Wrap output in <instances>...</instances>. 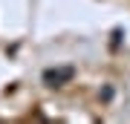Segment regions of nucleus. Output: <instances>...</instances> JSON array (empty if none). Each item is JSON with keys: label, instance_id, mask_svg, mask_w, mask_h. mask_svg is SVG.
<instances>
[{"label": "nucleus", "instance_id": "7ed1b4c3", "mask_svg": "<svg viewBox=\"0 0 130 124\" xmlns=\"http://www.w3.org/2000/svg\"><path fill=\"white\" fill-rule=\"evenodd\" d=\"M121 35H124L121 29H113V32H110V46H113V49H119V46H121Z\"/></svg>", "mask_w": 130, "mask_h": 124}, {"label": "nucleus", "instance_id": "f03ea898", "mask_svg": "<svg viewBox=\"0 0 130 124\" xmlns=\"http://www.w3.org/2000/svg\"><path fill=\"white\" fill-rule=\"evenodd\" d=\"M113 95H116V90H113L110 84H107V87H101V92H98V98H101L104 104H110V101H113Z\"/></svg>", "mask_w": 130, "mask_h": 124}, {"label": "nucleus", "instance_id": "f257e3e1", "mask_svg": "<svg viewBox=\"0 0 130 124\" xmlns=\"http://www.w3.org/2000/svg\"><path fill=\"white\" fill-rule=\"evenodd\" d=\"M72 78H75V66H70V64H64V66H46V69H43V75H41L43 87H49V90L67 87Z\"/></svg>", "mask_w": 130, "mask_h": 124}]
</instances>
